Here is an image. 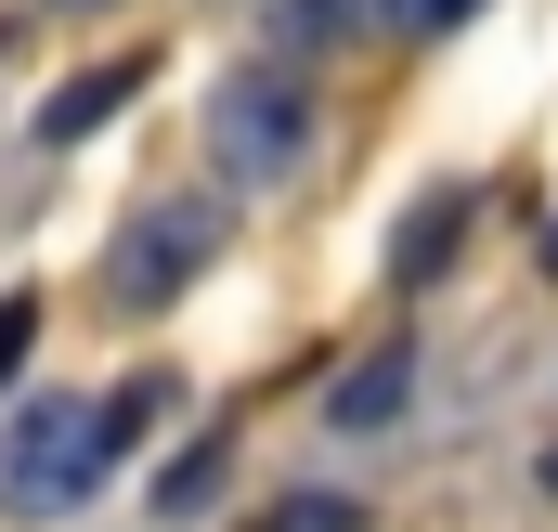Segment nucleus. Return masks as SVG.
Returning <instances> with one entry per match:
<instances>
[{
  "label": "nucleus",
  "instance_id": "nucleus-8",
  "mask_svg": "<svg viewBox=\"0 0 558 532\" xmlns=\"http://www.w3.org/2000/svg\"><path fill=\"white\" fill-rule=\"evenodd\" d=\"M403 39H441V26H468V13H494V0H377Z\"/></svg>",
  "mask_w": 558,
  "mask_h": 532
},
{
  "label": "nucleus",
  "instance_id": "nucleus-2",
  "mask_svg": "<svg viewBox=\"0 0 558 532\" xmlns=\"http://www.w3.org/2000/svg\"><path fill=\"white\" fill-rule=\"evenodd\" d=\"M208 156H221L234 182H286V169L312 156V92L274 78V65H260V78H234V92L208 105Z\"/></svg>",
  "mask_w": 558,
  "mask_h": 532
},
{
  "label": "nucleus",
  "instance_id": "nucleus-11",
  "mask_svg": "<svg viewBox=\"0 0 558 532\" xmlns=\"http://www.w3.org/2000/svg\"><path fill=\"white\" fill-rule=\"evenodd\" d=\"M546 273H558V234H546Z\"/></svg>",
  "mask_w": 558,
  "mask_h": 532
},
{
  "label": "nucleus",
  "instance_id": "nucleus-5",
  "mask_svg": "<svg viewBox=\"0 0 558 532\" xmlns=\"http://www.w3.org/2000/svg\"><path fill=\"white\" fill-rule=\"evenodd\" d=\"M131 92H143V65H105V78H78V92H65V105H52L39 131H52V143H78L92 118H105V105H131Z\"/></svg>",
  "mask_w": 558,
  "mask_h": 532
},
{
  "label": "nucleus",
  "instance_id": "nucleus-1",
  "mask_svg": "<svg viewBox=\"0 0 558 532\" xmlns=\"http://www.w3.org/2000/svg\"><path fill=\"white\" fill-rule=\"evenodd\" d=\"M156 390H105V402H26L13 415V442H0V507L13 520H52V507H78L105 468H118V442H131Z\"/></svg>",
  "mask_w": 558,
  "mask_h": 532
},
{
  "label": "nucleus",
  "instance_id": "nucleus-6",
  "mask_svg": "<svg viewBox=\"0 0 558 532\" xmlns=\"http://www.w3.org/2000/svg\"><path fill=\"white\" fill-rule=\"evenodd\" d=\"M390 402H403V351H390V364H364V377H338V428H377Z\"/></svg>",
  "mask_w": 558,
  "mask_h": 532
},
{
  "label": "nucleus",
  "instance_id": "nucleus-10",
  "mask_svg": "<svg viewBox=\"0 0 558 532\" xmlns=\"http://www.w3.org/2000/svg\"><path fill=\"white\" fill-rule=\"evenodd\" d=\"M546 494H558V455H546Z\"/></svg>",
  "mask_w": 558,
  "mask_h": 532
},
{
  "label": "nucleus",
  "instance_id": "nucleus-4",
  "mask_svg": "<svg viewBox=\"0 0 558 532\" xmlns=\"http://www.w3.org/2000/svg\"><path fill=\"white\" fill-rule=\"evenodd\" d=\"M468 247V182H441V195H416V221H403V247H390V273L403 286H428V273Z\"/></svg>",
  "mask_w": 558,
  "mask_h": 532
},
{
  "label": "nucleus",
  "instance_id": "nucleus-7",
  "mask_svg": "<svg viewBox=\"0 0 558 532\" xmlns=\"http://www.w3.org/2000/svg\"><path fill=\"white\" fill-rule=\"evenodd\" d=\"M351 13H364V0H286L274 26L299 39V52H325V39H351Z\"/></svg>",
  "mask_w": 558,
  "mask_h": 532
},
{
  "label": "nucleus",
  "instance_id": "nucleus-3",
  "mask_svg": "<svg viewBox=\"0 0 558 532\" xmlns=\"http://www.w3.org/2000/svg\"><path fill=\"white\" fill-rule=\"evenodd\" d=\"M195 261H208L195 208H156V221H131V247H118V273H105V286H118V299H169Z\"/></svg>",
  "mask_w": 558,
  "mask_h": 532
},
{
  "label": "nucleus",
  "instance_id": "nucleus-9",
  "mask_svg": "<svg viewBox=\"0 0 558 532\" xmlns=\"http://www.w3.org/2000/svg\"><path fill=\"white\" fill-rule=\"evenodd\" d=\"M26 325H39V299H0V377H13V351H26Z\"/></svg>",
  "mask_w": 558,
  "mask_h": 532
}]
</instances>
